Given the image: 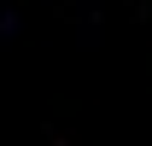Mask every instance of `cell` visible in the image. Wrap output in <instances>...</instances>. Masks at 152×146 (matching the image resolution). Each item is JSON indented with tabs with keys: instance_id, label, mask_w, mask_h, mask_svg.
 <instances>
[]
</instances>
